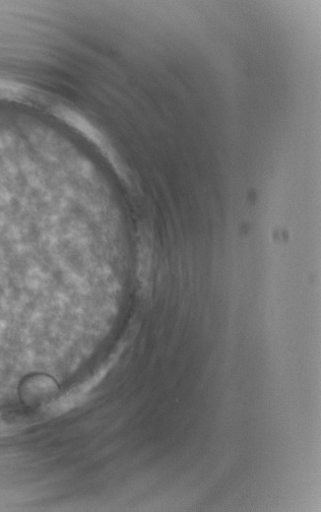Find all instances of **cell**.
<instances>
[{
    "label": "cell",
    "mask_w": 321,
    "mask_h": 512,
    "mask_svg": "<svg viewBox=\"0 0 321 512\" xmlns=\"http://www.w3.org/2000/svg\"><path fill=\"white\" fill-rule=\"evenodd\" d=\"M16 426L6 419L0 418V437L9 436L16 430Z\"/></svg>",
    "instance_id": "cell-1"
}]
</instances>
